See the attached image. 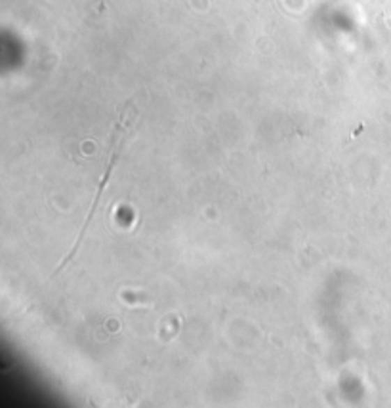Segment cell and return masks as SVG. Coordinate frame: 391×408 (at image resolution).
Returning a JSON list of instances; mask_svg holds the SVG:
<instances>
[{
  "mask_svg": "<svg viewBox=\"0 0 391 408\" xmlns=\"http://www.w3.org/2000/svg\"><path fill=\"white\" fill-rule=\"evenodd\" d=\"M124 117H126V107H124L123 111V117H121V123L116 124L115 126V132H113V136H111V146H109V162H107V166H105V172H103V178H102V182H100V189H98V193H95V198H94V203H92V208H90V212H88V218L86 221H84V227H82V231H80V237L77 239V242H75V246H72L71 250V254L67 256L66 260H63V263L59 265V269L61 271L63 267H66L67 263H69V260H71L72 256H75V252H77V248L80 246V242H82V237H84V233H86V227L88 223H90V219H92V216L95 214V210H98V204H100V197H102V193L103 189H105V182L109 180V175H111V168H113V164H115L116 161V153H115V147L118 146V141H121V130H124L126 126H124Z\"/></svg>",
  "mask_w": 391,
  "mask_h": 408,
  "instance_id": "obj_1",
  "label": "cell"
}]
</instances>
